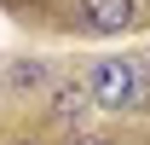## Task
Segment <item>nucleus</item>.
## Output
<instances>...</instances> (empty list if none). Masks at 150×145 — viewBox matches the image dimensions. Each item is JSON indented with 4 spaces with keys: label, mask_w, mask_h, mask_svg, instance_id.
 Here are the masks:
<instances>
[{
    "label": "nucleus",
    "mask_w": 150,
    "mask_h": 145,
    "mask_svg": "<svg viewBox=\"0 0 150 145\" xmlns=\"http://www.w3.org/2000/svg\"><path fill=\"white\" fill-rule=\"evenodd\" d=\"M87 87H93V99L104 110H127L144 93V64L139 58H98L93 75H87Z\"/></svg>",
    "instance_id": "obj_1"
},
{
    "label": "nucleus",
    "mask_w": 150,
    "mask_h": 145,
    "mask_svg": "<svg viewBox=\"0 0 150 145\" xmlns=\"http://www.w3.org/2000/svg\"><path fill=\"white\" fill-rule=\"evenodd\" d=\"M81 18H87L93 35H121V29H133L139 6L133 0H81Z\"/></svg>",
    "instance_id": "obj_2"
},
{
    "label": "nucleus",
    "mask_w": 150,
    "mask_h": 145,
    "mask_svg": "<svg viewBox=\"0 0 150 145\" xmlns=\"http://www.w3.org/2000/svg\"><path fill=\"white\" fill-rule=\"evenodd\" d=\"M93 105H98V99H93V87H87V81H75V87H58L52 116H58L64 128H81L87 116H93Z\"/></svg>",
    "instance_id": "obj_3"
},
{
    "label": "nucleus",
    "mask_w": 150,
    "mask_h": 145,
    "mask_svg": "<svg viewBox=\"0 0 150 145\" xmlns=\"http://www.w3.org/2000/svg\"><path fill=\"white\" fill-rule=\"evenodd\" d=\"M6 81H12L18 93H40L46 81H52V70H46L40 58H23V64H12V75H6Z\"/></svg>",
    "instance_id": "obj_4"
},
{
    "label": "nucleus",
    "mask_w": 150,
    "mask_h": 145,
    "mask_svg": "<svg viewBox=\"0 0 150 145\" xmlns=\"http://www.w3.org/2000/svg\"><path fill=\"white\" fill-rule=\"evenodd\" d=\"M69 145H110V139H98V134H81V139H69Z\"/></svg>",
    "instance_id": "obj_5"
},
{
    "label": "nucleus",
    "mask_w": 150,
    "mask_h": 145,
    "mask_svg": "<svg viewBox=\"0 0 150 145\" xmlns=\"http://www.w3.org/2000/svg\"><path fill=\"white\" fill-rule=\"evenodd\" d=\"M18 145H35V139H18Z\"/></svg>",
    "instance_id": "obj_6"
}]
</instances>
